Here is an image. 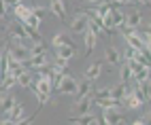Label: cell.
<instances>
[{"instance_id":"11","label":"cell","mask_w":151,"mask_h":125,"mask_svg":"<svg viewBox=\"0 0 151 125\" xmlns=\"http://www.w3.org/2000/svg\"><path fill=\"white\" fill-rule=\"evenodd\" d=\"M130 91V85H126V83H117V85H111V98L122 102L126 98V93Z\"/></svg>"},{"instance_id":"2","label":"cell","mask_w":151,"mask_h":125,"mask_svg":"<svg viewBox=\"0 0 151 125\" xmlns=\"http://www.w3.org/2000/svg\"><path fill=\"white\" fill-rule=\"evenodd\" d=\"M6 55L13 57V59H17V61H22V64H26L28 57H30L28 55V47L22 45V43H17V40H13V43L6 47Z\"/></svg>"},{"instance_id":"34","label":"cell","mask_w":151,"mask_h":125,"mask_svg":"<svg viewBox=\"0 0 151 125\" xmlns=\"http://www.w3.org/2000/svg\"><path fill=\"white\" fill-rule=\"evenodd\" d=\"M94 123H98V125H106V123H104V119H102V117H96V121H94Z\"/></svg>"},{"instance_id":"17","label":"cell","mask_w":151,"mask_h":125,"mask_svg":"<svg viewBox=\"0 0 151 125\" xmlns=\"http://www.w3.org/2000/svg\"><path fill=\"white\" fill-rule=\"evenodd\" d=\"M140 21H143V13H140V11H130V13L126 15V26L134 28V30L140 26Z\"/></svg>"},{"instance_id":"31","label":"cell","mask_w":151,"mask_h":125,"mask_svg":"<svg viewBox=\"0 0 151 125\" xmlns=\"http://www.w3.org/2000/svg\"><path fill=\"white\" fill-rule=\"evenodd\" d=\"M111 2H113V4H130V2H134V0H111Z\"/></svg>"},{"instance_id":"37","label":"cell","mask_w":151,"mask_h":125,"mask_svg":"<svg viewBox=\"0 0 151 125\" xmlns=\"http://www.w3.org/2000/svg\"><path fill=\"white\" fill-rule=\"evenodd\" d=\"M0 93H4V91H2V87H0Z\"/></svg>"},{"instance_id":"12","label":"cell","mask_w":151,"mask_h":125,"mask_svg":"<svg viewBox=\"0 0 151 125\" xmlns=\"http://www.w3.org/2000/svg\"><path fill=\"white\" fill-rule=\"evenodd\" d=\"M49 9L51 13L60 19H66V6H64V0H49Z\"/></svg>"},{"instance_id":"16","label":"cell","mask_w":151,"mask_h":125,"mask_svg":"<svg viewBox=\"0 0 151 125\" xmlns=\"http://www.w3.org/2000/svg\"><path fill=\"white\" fill-rule=\"evenodd\" d=\"M92 93V83L89 81H81V83H77V91H75V100H79V98H85V96H89Z\"/></svg>"},{"instance_id":"18","label":"cell","mask_w":151,"mask_h":125,"mask_svg":"<svg viewBox=\"0 0 151 125\" xmlns=\"http://www.w3.org/2000/svg\"><path fill=\"white\" fill-rule=\"evenodd\" d=\"M47 53V45H45V40H38V43H32L28 47V55L30 57H36V55H43Z\"/></svg>"},{"instance_id":"7","label":"cell","mask_w":151,"mask_h":125,"mask_svg":"<svg viewBox=\"0 0 151 125\" xmlns=\"http://www.w3.org/2000/svg\"><path fill=\"white\" fill-rule=\"evenodd\" d=\"M51 47L53 49H58V47H75V43H73V38H70L68 32H58L51 38Z\"/></svg>"},{"instance_id":"10","label":"cell","mask_w":151,"mask_h":125,"mask_svg":"<svg viewBox=\"0 0 151 125\" xmlns=\"http://www.w3.org/2000/svg\"><path fill=\"white\" fill-rule=\"evenodd\" d=\"M104 61L106 64H111V66H119L122 64V53L115 49V47H106V51H104Z\"/></svg>"},{"instance_id":"32","label":"cell","mask_w":151,"mask_h":125,"mask_svg":"<svg viewBox=\"0 0 151 125\" xmlns=\"http://www.w3.org/2000/svg\"><path fill=\"white\" fill-rule=\"evenodd\" d=\"M130 125H149V121H145V119H136V121H132Z\"/></svg>"},{"instance_id":"9","label":"cell","mask_w":151,"mask_h":125,"mask_svg":"<svg viewBox=\"0 0 151 125\" xmlns=\"http://www.w3.org/2000/svg\"><path fill=\"white\" fill-rule=\"evenodd\" d=\"M26 117V112H24V104H15V106L11 108V110H6L4 112V119H9V121H13V123H17V121H22Z\"/></svg>"},{"instance_id":"19","label":"cell","mask_w":151,"mask_h":125,"mask_svg":"<svg viewBox=\"0 0 151 125\" xmlns=\"http://www.w3.org/2000/svg\"><path fill=\"white\" fill-rule=\"evenodd\" d=\"M75 53H77V47H58V49H55V57H62V59H66V61L73 59Z\"/></svg>"},{"instance_id":"30","label":"cell","mask_w":151,"mask_h":125,"mask_svg":"<svg viewBox=\"0 0 151 125\" xmlns=\"http://www.w3.org/2000/svg\"><path fill=\"white\" fill-rule=\"evenodd\" d=\"M138 53V51H134V49H130V47H126V51L122 53V59L124 61H128V59H134V55Z\"/></svg>"},{"instance_id":"4","label":"cell","mask_w":151,"mask_h":125,"mask_svg":"<svg viewBox=\"0 0 151 125\" xmlns=\"http://www.w3.org/2000/svg\"><path fill=\"white\" fill-rule=\"evenodd\" d=\"M11 13H13V17H15V21L24 24L26 19L32 15V6H28V4H24V2H22V4H15Z\"/></svg>"},{"instance_id":"26","label":"cell","mask_w":151,"mask_h":125,"mask_svg":"<svg viewBox=\"0 0 151 125\" xmlns=\"http://www.w3.org/2000/svg\"><path fill=\"white\" fill-rule=\"evenodd\" d=\"M41 19H38V17H34V15H30L28 19H26V21H24V26H28V28H34V30H38V28H41Z\"/></svg>"},{"instance_id":"20","label":"cell","mask_w":151,"mask_h":125,"mask_svg":"<svg viewBox=\"0 0 151 125\" xmlns=\"http://www.w3.org/2000/svg\"><path fill=\"white\" fill-rule=\"evenodd\" d=\"M36 74H38V79H47V81H51L53 74H55V68H53V64H49V61H47L45 66H41V68L36 70Z\"/></svg>"},{"instance_id":"21","label":"cell","mask_w":151,"mask_h":125,"mask_svg":"<svg viewBox=\"0 0 151 125\" xmlns=\"http://www.w3.org/2000/svg\"><path fill=\"white\" fill-rule=\"evenodd\" d=\"M83 43H85V55H89V53H92V51L96 49V43H98V38H96V36H94V34L87 30V32L83 34Z\"/></svg>"},{"instance_id":"8","label":"cell","mask_w":151,"mask_h":125,"mask_svg":"<svg viewBox=\"0 0 151 125\" xmlns=\"http://www.w3.org/2000/svg\"><path fill=\"white\" fill-rule=\"evenodd\" d=\"M100 76H102V61H94V64L85 70V81L94 83V81H98Z\"/></svg>"},{"instance_id":"14","label":"cell","mask_w":151,"mask_h":125,"mask_svg":"<svg viewBox=\"0 0 151 125\" xmlns=\"http://www.w3.org/2000/svg\"><path fill=\"white\" fill-rule=\"evenodd\" d=\"M68 121H70V123H77V125H94L96 114H94V112H87V114H75V117H70Z\"/></svg>"},{"instance_id":"28","label":"cell","mask_w":151,"mask_h":125,"mask_svg":"<svg viewBox=\"0 0 151 125\" xmlns=\"http://www.w3.org/2000/svg\"><path fill=\"white\" fill-rule=\"evenodd\" d=\"M38 110H41V106H38V108H36V112H34V114H30V117H28V119L24 117L22 121H17L15 125H32V123H34V119H36V114H38Z\"/></svg>"},{"instance_id":"24","label":"cell","mask_w":151,"mask_h":125,"mask_svg":"<svg viewBox=\"0 0 151 125\" xmlns=\"http://www.w3.org/2000/svg\"><path fill=\"white\" fill-rule=\"evenodd\" d=\"M132 79L136 81V83H140V81H147L149 79V68H138L134 74H132Z\"/></svg>"},{"instance_id":"15","label":"cell","mask_w":151,"mask_h":125,"mask_svg":"<svg viewBox=\"0 0 151 125\" xmlns=\"http://www.w3.org/2000/svg\"><path fill=\"white\" fill-rule=\"evenodd\" d=\"M15 104H17V98L13 96V93H9V91H6V93H2V98H0V110H2V112L11 110Z\"/></svg>"},{"instance_id":"23","label":"cell","mask_w":151,"mask_h":125,"mask_svg":"<svg viewBox=\"0 0 151 125\" xmlns=\"http://www.w3.org/2000/svg\"><path fill=\"white\" fill-rule=\"evenodd\" d=\"M130 81H132V70H130L128 64L124 61V64H122V70H119V83H126V85H128Z\"/></svg>"},{"instance_id":"6","label":"cell","mask_w":151,"mask_h":125,"mask_svg":"<svg viewBox=\"0 0 151 125\" xmlns=\"http://www.w3.org/2000/svg\"><path fill=\"white\" fill-rule=\"evenodd\" d=\"M92 106H94L92 96H85V98L75 100V110H77V114H87V112H92Z\"/></svg>"},{"instance_id":"29","label":"cell","mask_w":151,"mask_h":125,"mask_svg":"<svg viewBox=\"0 0 151 125\" xmlns=\"http://www.w3.org/2000/svg\"><path fill=\"white\" fill-rule=\"evenodd\" d=\"M32 15L38 17V19L43 21V19H45V9H43V6H38V4H32Z\"/></svg>"},{"instance_id":"22","label":"cell","mask_w":151,"mask_h":125,"mask_svg":"<svg viewBox=\"0 0 151 125\" xmlns=\"http://www.w3.org/2000/svg\"><path fill=\"white\" fill-rule=\"evenodd\" d=\"M32 72H30V70H26V72H22V74H19L17 76V85L19 87H32Z\"/></svg>"},{"instance_id":"5","label":"cell","mask_w":151,"mask_h":125,"mask_svg":"<svg viewBox=\"0 0 151 125\" xmlns=\"http://www.w3.org/2000/svg\"><path fill=\"white\" fill-rule=\"evenodd\" d=\"M126 47L138 51V53H149V47H145V43L138 38L136 32H134V34H130V36H126Z\"/></svg>"},{"instance_id":"27","label":"cell","mask_w":151,"mask_h":125,"mask_svg":"<svg viewBox=\"0 0 151 125\" xmlns=\"http://www.w3.org/2000/svg\"><path fill=\"white\" fill-rule=\"evenodd\" d=\"M9 17V11H6V4H4V0H0V28H4V19Z\"/></svg>"},{"instance_id":"3","label":"cell","mask_w":151,"mask_h":125,"mask_svg":"<svg viewBox=\"0 0 151 125\" xmlns=\"http://www.w3.org/2000/svg\"><path fill=\"white\" fill-rule=\"evenodd\" d=\"M87 26H89V19L85 15H81V13H75L73 17H70V21H68L70 32H75V34H85Z\"/></svg>"},{"instance_id":"25","label":"cell","mask_w":151,"mask_h":125,"mask_svg":"<svg viewBox=\"0 0 151 125\" xmlns=\"http://www.w3.org/2000/svg\"><path fill=\"white\" fill-rule=\"evenodd\" d=\"M134 59L138 61L143 68H151V61H149V53H136L134 55Z\"/></svg>"},{"instance_id":"36","label":"cell","mask_w":151,"mask_h":125,"mask_svg":"<svg viewBox=\"0 0 151 125\" xmlns=\"http://www.w3.org/2000/svg\"><path fill=\"white\" fill-rule=\"evenodd\" d=\"M138 2H140V4H147V6H149V2H151V0H138Z\"/></svg>"},{"instance_id":"13","label":"cell","mask_w":151,"mask_h":125,"mask_svg":"<svg viewBox=\"0 0 151 125\" xmlns=\"http://www.w3.org/2000/svg\"><path fill=\"white\" fill-rule=\"evenodd\" d=\"M111 21H113V28L117 30V28H122V26H126V13H122L117 6H113L111 9Z\"/></svg>"},{"instance_id":"1","label":"cell","mask_w":151,"mask_h":125,"mask_svg":"<svg viewBox=\"0 0 151 125\" xmlns=\"http://www.w3.org/2000/svg\"><path fill=\"white\" fill-rule=\"evenodd\" d=\"M34 85V96L38 98V106H45V104L49 102V98H51V81H47V79H36V83H32Z\"/></svg>"},{"instance_id":"35","label":"cell","mask_w":151,"mask_h":125,"mask_svg":"<svg viewBox=\"0 0 151 125\" xmlns=\"http://www.w3.org/2000/svg\"><path fill=\"white\" fill-rule=\"evenodd\" d=\"M0 125H15L13 121H9V119H2V121H0Z\"/></svg>"},{"instance_id":"38","label":"cell","mask_w":151,"mask_h":125,"mask_svg":"<svg viewBox=\"0 0 151 125\" xmlns=\"http://www.w3.org/2000/svg\"><path fill=\"white\" fill-rule=\"evenodd\" d=\"M0 55H2V49H0Z\"/></svg>"},{"instance_id":"33","label":"cell","mask_w":151,"mask_h":125,"mask_svg":"<svg viewBox=\"0 0 151 125\" xmlns=\"http://www.w3.org/2000/svg\"><path fill=\"white\" fill-rule=\"evenodd\" d=\"M85 4H100V2H104V0H83Z\"/></svg>"}]
</instances>
